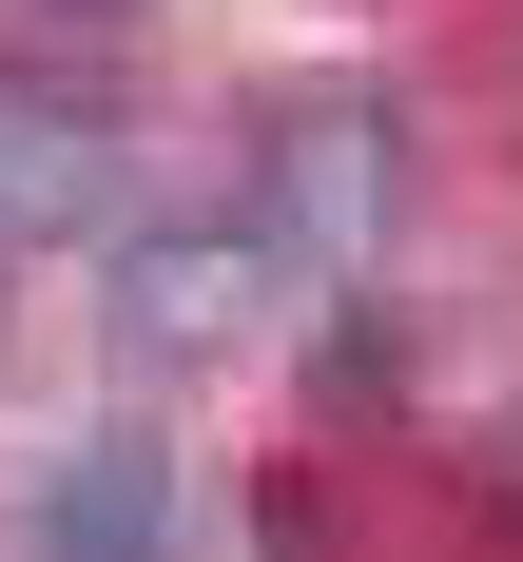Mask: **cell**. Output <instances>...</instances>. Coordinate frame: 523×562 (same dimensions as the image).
Returning a JSON list of instances; mask_svg holds the SVG:
<instances>
[{
  "label": "cell",
  "mask_w": 523,
  "mask_h": 562,
  "mask_svg": "<svg viewBox=\"0 0 523 562\" xmlns=\"http://www.w3.org/2000/svg\"><path fill=\"white\" fill-rule=\"evenodd\" d=\"M39 562H174V447H156V427L58 447V485H39Z\"/></svg>",
  "instance_id": "277c9868"
},
{
  "label": "cell",
  "mask_w": 523,
  "mask_h": 562,
  "mask_svg": "<svg viewBox=\"0 0 523 562\" xmlns=\"http://www.w3.org/2000/svg\"><path fill=\"white\" fill-rule=\"evenodd\" d=\"M272 252H252V214H174V233H116V349L136 369H214V349L272 330Z\"/></svg>",
  "instance_id": "7a4b0ae2"
},
{
  "label": "cell",
  "mask_w": 523,
  "mask_h": 562,
  "mask_svg": "<svg viewBox=\"0 0 523 562\" xmlns=\"http://www.w3.org/2000/svg\"><path fill=\"white\" fill-rule=\"evenodd\" d=\"M388 194H407V116L349 98V78H291L272 136H252V252L272 272H368Z\"/></svg>",
  "instance_id": "6da1fadb"
},
{
  "label": "cell",
  "mask_w": 523,
  "mask_h": 562,
  "mask_svg": "<svg viewBox=\"0 0 523 562\" xmlns=\"http://www.w3.org/2000/svg\"><path fill=\"white\" fill-rule=\"evenodd\" d=\"M116 116L78 98V78H0V233H98L116 214Z\"/></svg>",
  "instance_id": "3957f363"
}]
</instances>
